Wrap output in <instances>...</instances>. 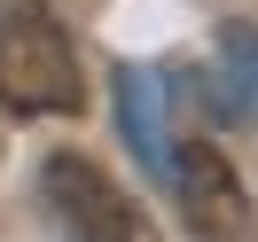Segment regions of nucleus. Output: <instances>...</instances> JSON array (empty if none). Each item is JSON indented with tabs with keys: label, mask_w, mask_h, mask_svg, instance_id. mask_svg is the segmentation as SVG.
<instances>
[{
	"label": "nucleus",
	"mask_w": 258,
	"mask_h": 242,
	"mask_svg": "<svg viewBox=\"0 0 258 242\" xmlns=\"http://www.w3.org/2000/svg\"><path fill=\"white\" fill-rule=\"evenodd\" d=\"M79 55L47 0H0V110L16 117H63L79 110Z\"/></svg>",
	"instance_id": "f257e3e1"
},
{
	"label": "nucleus",
	"mask_w": 258,
	"mask_h": 242,
	"mask_svg": "<svg viewBox=\"0 0 258 242\" xmlns=\"http://www.w3.org/2000/svg\"><path fill=\"white\" fill-rule=\"evenodd\" d=\"M39 195H47V219L63 242H157V226L133 211V195L71 148H55L39 164Z\"/></svg>",
	"instance_id": "f03ea898"
},
{
	"label": "nucleus",
	"mask_w": 258,
	"mask_h": 242,
	"mask_svg": "<svg viewBox=\"0 0 258 242\" xmlns=\"http://www.w3.org/2000/svg\"><path fill=\"white\" fill-rule=\"evenodd\" d=\"M117 125H125V141H133V156L149 164L157 180H172V156H180V141H172V86H164V70H117Z\"/></svg>",
	"instance_id": "20e7f679"
},
{
	"label": "nucleus",
	"mask_w": 258,
	"mask_h": 242,
	"mask_svg": "<svg viewBox=\"0 0 258 242\" xmlns=\"http://www.w3.org/2000/svg\"><path fill=\"white\" fill-rule=\"evenodd\" d=\"M172 195H180V219H188L196 242H258V211H250V195H242L235 164L211 141H180Z\"/></svg>",
	"instance_id": "7ed1b4c3"
},
{
	"label": "nucleus",
	"mask_w": 258,
	"mask_h": 242,
	"mask_svg": "<svg viewBox=\"0 0 258 242\" xmlns=\"http://www.w3.org/2000/svg\"><path fill=\"white\" fill-rule=\"evenodd\" d=\"M211 110H219L227 125H258V32H250V24H219Z\"/></svg>",
	"instance_id": "39448f33"
}]
</instances>
